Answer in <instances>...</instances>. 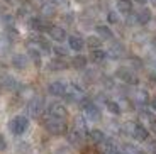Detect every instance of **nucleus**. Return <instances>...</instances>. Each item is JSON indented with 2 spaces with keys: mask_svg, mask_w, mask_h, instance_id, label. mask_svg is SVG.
I'll return each instance as SVG.
<instances>
[{
  "mask_svg": "<svg viewBox=\"0 0 156 154\" xmlns=\"http://www.w3.org/2000/svg\"><path fill=\"white\" fill-rule=\"evenodd\" d=\"M48 34H49V37L53 39V41H56V43H63V41L66 39V31L59 26H49Z\"/></svg>",
  "mask_w": 156,
  "mask_h": 154,
  "instance_id": "8",
  "label": "nucleus"
},
{
  "mask_svg": "<svg viewBox=\"0 0 156 154\" xmlns=\"http://www.w3.org/2000/svg\"><path fill=\"white\" fill-rule=\"evenodd\" d=\"M104 146H102V154H119V151H117V146L112 142V141H104Z\"/></svg>",
  "mask_w": 156,
  "mask_h": 154,
  "instance_id": "27",
  "label": "nucleus"
},
{
  "mask_svg": "<svg viewBox=\"0 0 156 154\" xmlns=\"http://www.w3.org/2000/svg\"><path fill=\"white\" fill-rule=\"evenodd\" d=\"M131 135H133L134 141H137V142H144V141H148V129L144 125H141V124H136V127H134Z\"/></svg>",
  "mask_w": 156,
  "mask_h": 154,
  "instance_id": "14",
  "label": "nucleus"
},
{
  "mask_svg": "<svg viewBox=\"0 0 156 154\" xmlns=\"http://www.w3.org/2000/svg\"><path fill=\"white\" fill-rule=\"evenodd\" d=\"M107 53V58H112V59H119V58H122L126 54V47L122 46L121 43H117V44H114L112 47H110L109 51H105Z\"/></svg>",
  "mask_w": 156,
  "mask_h": 154,
  "instance_id": "17",
  "label": "nucleus"
},
{
  "mask_svg": "<svg viewBox=\"0 0 156 154\" xmlns=\"http://www.w3.org/2000/svg\"><path fill=\"white\" fill-rule=\"evenodd\" d=\"M124 154H143V151H141V147L136 146V144L126 142L124 144Z\"/></svg>",
  "mask_w": 156,
  "mask_h": 154,
  "instance_id": "31",
  "label": "nucleus"
},
{
  "mask_svg": "<svg viewBox=\"0 0 156 154\" xmlns=\"http://www.w3.org/2000/svg\"><path fill=\"white\" fill-rule=\"evenodd\" d=\"M5 2H9V4H12V2H16V0H5Z\"/></svg>",
  "mask_w": 156,
  "mask_h": 154,
  "instance_id": "47",
  "label": "nucleus"
},
{
  "mask_svg": "<svg viewBox=\"0 0 156 154\" xmlns=\"http://www.w3.org/2000/svg\"><path fill=\"white\" fill-rule=\"evenodd\" d=\"M7 149V141H5V137L2 134H0V151H5Z\"/></svg>",
  "mask_w": 156,
  "mask_h": 154,
  "instance_id": "38",
  "label": "nucleus"
},
{
  "mask_svg": "<svg viewBox=\"0 0 156 154\" xmlns=\"http://www.w3.org/2000/svg\"><path fill=\"white\" fill-rule=\"evenodd\" d=\"M17 92L20 93V96H24V98H29V100H31L32 96H36L34 93H32V88H31V86H22V85H20Z\"/></svg>",
  "mask_w": 156,
  "mask_h": 154,
  "instance_id": "34",
  "label": "nucleus"
},
{
  "mask_svg": "<svg viewBox=\"0 0 156 154\" xmlns=\"http://www.w3.org/2000/svg\"><path fill=\"white\" fill-rule=\"evenodd\" d=\"M107 22L109 24H119V14L115 10L107 12Z\"/></svg>",
  "mask_w": 156,
  "mask_h": 154,
  "instance_id": "35",
  "label": "nucleus"
},
{
  "mask_svg": "<svg viewBox=\"0 0 156 154\" xmlns=\"http://www.w3.org/2000/svg\"><path fill=\"white\" fill-rule=\"evenodd\" d=\"M88 139L94 144H102L105 141V134L100 131V129H90L88 131Z\"/></svg>",
  "mask_w": 156,
  "mask_h": 154,
  "instance_id": "19",
  "label": "nucleus"
},
{
  "mask_svg": "<svg viewBox=\"0 0 156 154\" xmlns=\"http://www.w3.org/2000/svg\"><path fill=\"white\" fill-rule=\"evenodd\" d=\"M134 127H136V124H134V122H126L124 125H122V131H124L126 134L131 135V134H133V131H134Z\"/></svg>",
  "mask_w": 156,
  "mask_h": 154,
  "instance_id": "36",
  "label": "nucleus"
},
{
  "mask_svg": "<svg viewBox=\"0 0 156 154\" xmlns=\"http://www.w3.org/2000/svg\"><path fill=\"white\" fill-rule=\"evenodd\" d=\"M17 14H19V17L31 16V14H32V4L29 2V0H26V2H24V4L19 7V12H17Z\"/></svg>",
  "mask_w": 156,
  "mask_h": 154,
  "instance_id": "28",
  "label": "nucleus"
},
{
  "mask_svg": "<svg viewBox=\"0 0 156 154\" xmlns=\"http://www.w3.org/2000/svg\"><path fill=\"white\" fill-rule=\"evenodd\" d=\"M151 129H153V132H156V120H153V122H151Z\"/></svg>",
  "mask_w": 156,
  "mask_h": 154,
  "instance_id": "41",
  "label": "nucleus"
},
{
  "mask_svg": "<svg viewBox=\"0 0 156 154\" xmlns=\"http://www.w3.org/2000/svg\"><path fill=\"white\" fill-rule=\"evenodd\" d=\"M90 59L94 63H104L107 59V53L104 49H92L90 53Z\"/></svg>",
  "mask_w": 156,
  "mask_h": 154,
  "instance_id": "25",
  "label": "nucleus"
},
{
  "mask_svg": "<svg viewBox=\"0 0 156 154\" xmlns=\"http://www.w3.org/2000/svg\"><path fill=\"white\" fill-rule=\"evenodd\" d=\"M134 2H137V4H146L148 0H134Z\"/></svg>",
  "mask_w": 156,
  "mask_h": 154,
  "instance_id": "44",
  "label": "nucleus"
},
{
  "mask_svg": "<svg viewBox=\"0 0 156 154\" xmlns=\"http://www.w3.org/2000/svg\"><path fill=\"white\" fill-rule=\"evenodd\" d=\"M117 78H119L121 81H124V83H127V85H137L136 75L127 68H119L117 69Z\"/></svg>",
  "mask_w": 156,
  "mask_h": 154,
  "instance_id": "7",
  "label": "nucleus"
},
{
  "mask_svg": "<svg viewBox=\"0 0 156 154\" xmlns=\"http://www.w3.org/2000/svg\"><path fill=\"white\" fill-rule=\"evenodd\" d=\"M82 107H83V110H85L87 119H90V120H100V119H102L100 108H98L97 105L94 103V102H90L88 98H87V100L82 103Z\"/></svg>",
  "mask_w": 156,
  "mask_h": 154,
  "instance_id": "5",
  "label": "nucleus"
},
{
  "mask_svg": "<svg viewBox=\"0 0 156 154\" xmlns=\"http://www.w3.org/2000/svg\"><path fill=\"white\" fill-rule=\"evenodd\" d=\"M43 110H44V100L41 96H32L31 100L27 102V114L31 117L43 115Z\"/></svg>",
  "mask_w": 156,
  "mask_h": 154,
  "instance_id": "4",
  "label": "nucleus"
},
{
  "mask_svg": "<svg viewBox=\"0 0 156 154\" xmlns=\"http://www.w3.org/2000/svg\"><path fill=\"white\" fill-rule=\"evenodd\" d=\"M27 26L29 29H32V31L36 32H48V29H49V24H48V20H44L43 17H39V16H32L27 19Z\"/></svg>",
  "mask_w": 156,
  "mask_h": 154,
  "instance_id": "6",
  "label": "nucleus"
},
{
  "mask_svg": "<svg viewBox=\"0 0 156 154\" xmlns=\"http://www.w3.org/2000/svg\"><path fill=\"white\" fill-rule=\"evenodd\" d=\"M2 85L5 86L7 90H12V92H16V90H19V83H17L16 78H12L10 75H5V76H2Z\"/></svg>",
  "mask_w": 156,
  "mask_h": 154,
  "instance_id": "22",
  "label": "nucleus"
},
{
  "mask_svg": "<svg viewBox=\"0 0 156 154\" xmlns=\"http://www.w3.org/2000/svg\"><path fill=\"white\" fill-rule=\"evenodd\" d=\"M44 127L53 135H63L68 132V125L65 120L58 119V117H51V115H48V119L44 120Z\"/></svg>",
  "mask_w": 156,
  "mask_h": 154,
  "instance_id": "1",
  "label": "nucleus"
},
{
  "mask_svg": "<svg viewBox=\"0 0 156 154\" xmlns=\"http://www.w3.org/2000/svg\"><path fill=\"white\" fill-rule=\"evenodd\" d=\"M87 63H88V59H87L83 54H76V56H73V59H71V66H73L75 69H85Z\"/></svg>",
  "mask_w": 156,
  "mask_h": 154,
  "instance_id": "23",
  "label": "nucleus"
},
{
  "mask_svg": "<svg viewBox=\"0 0 156 154\" xmlns=\"http://www.w3.org/2000/svg\"><path fill=\"white\" fill-rule=\"evenodd\" d=\"M66 61L61 58H55L49 61V69L51 71H63V69H66Z\"/></svg>",
  "mask_w": 156,
  "mask_h": 154,
  "instance_id": "24",
  "label": "nucleus"
},
{
  "mask_svg": "<svg viewBox=\"0 0 156 154\" xmlns=\"http://www.w3.org/2000/svg\"><path fill=\"white\" fill-rule=\"evenodd\" d=\"M151 46H153V49L156 51V37H153V41H151Z\"/></svg>",
  "mask_w": 156,
  "mask_h": 154,
  "instance_id": "42",
  "label": "nucleus"
},
{
  "mask_svg": "<svg viewBox=\"0 0 156 154\" xmlns=\"http://www.w3.org/2000/svg\"><path fill=\"white\" fill-rule=\"evenodd\" d=\"M65 98H66L68 102H73V103H80L82 105L83 102L87 100V95L85 92H83L82 88L78 85H75V83H70V85H66V90H65Z\"/></svg>",
  "mask_w": 156,
  "mask_h": 154,
  "instance_id": "2",
  "label": "nucleus"
},
{
  "mask_svg": "<svg viewBox=\"0 0 156 154\" xmlns=\"http://www.w3.org/2000/svg\"><path fill=\"white\" fill-rule=\"evenodd\" d=\"M148 100H149V95L146 90H139V92L136 93V102L139 105H148Z\"/></svg>",
  "mask_w": 156,
  "mask_h": 154,
  "instance_id": "32",
  "label": "nucleus"
},
{
  "mask_svg": "<svg viewBox=\"0 0 156 154\" xmlns=\"http://www.w3.org/2000/svg\"><path fill=\"white\" fill-rule=\"evenodd\" d=\"M85 44L90 47V49H100L102 46V39L98 37V36H88L85 41Z\"/></svg>",
  "mask_w": 156,
  "mask_h": 154,
  "instance_id": "26",
  "label": "nucleus"
},
{
  "mask_svg": "<svg viewBox=\"0 0 156 154\" xmlns=\"http://www.w3.org/2000/svg\"><path fill=\"white\" fill-rule=\"evenodd\" d=\"M149 2H151V4H153V5H154V7H156V0H149Z\"/></svg>",
  "mask_w": 156,
  "mask_h": 154,
  "instance_id": "46",
  "label": "nucleus"
},
{
  "mask_svg": "<svg viewBox=\"0 0 156 154\" xmlns=\"http://www.w3.org/2000/svg\"><path fill=\"white\" fill-rule=\"evenodd\" d=\"M53 2H55V5H56V4H65L66 0H53Z\"/></svg>",
  "mask_w": 156,
  "mask_h": 154,
  "instance_id": "43",
  "label": "nucleus"
},
{
  "mask_svg": "<svg viewBox=\"0 0 156 154\" xmlns=\"http://www.w3.org/2000/svg\"><path fill=\"white\" fill-rule=\"evenodd\" d=\"M41 51L37 49V47H32V46H29L27 47V58H29V61H32L36 66H41Z\"/></svg>",
  "mask_w": 156,
  "mask_h": 154,
  "instance_id": "21",
  "label": "nucleus"
},
{
  "mask_svg": "<svg viewBox=\"0 0 156 154\" xmlns=\"http://www.w3.org/2000/svg\"><path fill=\"white\" fill-rule=\"evenodd\" d=\"M153 65H154V69H156V59H154V61H153Z\"/></svg>",
  "mask_w": 156,
  "mask_h": 154,
  "instance_id": "48",
  "label": "nucleus"
},
{
  "mask_svg": "<svg viewBox=\"0 0 156 154\" xmlns=\"http://www.w3.org/2000/svg\"><path fill=\"white\" fill-rule=\"evenodd\" d=\"M9 129L14 135H22L29 129V119L24 115H17L9 122Z\"/></svg>",
  "mask_w": 156,
  "mask_h": 154,
  "instance_id": "3",
  "label": "nucleus"
},
{
  "mask_svg": "<svg viewBox=\"0 0 156 154\" xmlns=\"http://www.w3.org/2000/svg\"><path fill=\"white\" fill-rule=\"evenodd\" d=\"M29 65V58L26 54H14L12 56V66L16 69H26Z\"/></svg>",
  "mask_w": 156,
  "mask_h": 154,
  "instance_id": "16",
  "label": "nucleus"
},
{
  "mask_svg": "<svg viewBox=\"0 0 156 154\" xmlns=\"http://www.w3.org/2000/svg\"><path fill=\"white\" fill-rule=\"evenodd\" d=\"M151 107H153V110L156 112V96H154V98L151 100Z\"/></svg>",
  "mask_w": 156,
  "mask_h": 154,
  "instance_id": "40",
  "label": "nucleus"
},
{
  "mask_svg": "<svg viewBox=\"0 0 156 154\" xmlns=\"http://www.w3.org/2000/svg\"><path fill=\"white\" fill-rule=\"evenodd\" d=\"M39 14H41L39 17H43L44 20L51 19V17L56 14V5L53 4V2H44V4L41 5V9H39Z\"/></svg>",
  "mask_w": 156,
  "mask_h": 154,
  "instance_id": "10",
  "label": "nucleus"
},
{
  "mask_svg": "<svg viewBox=\"0 0 156 154\" xmlns=\"http://www.w3.org/2000/svg\"><path fill=\"white\" fill-rule=\"evenodd\" d=\"M82 141H83V135H80L78 132H75V131L68 132V142H70L71 146H80Z\"/></svg>",
  "mask_w": 156,
  "mask_h": 154,
  "instance_id": "30",
  "label": "nucleus"
},
{
  "mask_svg": "<svg viewBox=\"0 0 156 154\" xmlns=\"http://www.w3.org/2000/svg\"><path fill=\"white\" fill-rule=\"evenodd\" d=\"M133 12V2L131 0H117V14L129 16Z\"/></svg>",
  "mask_w": 156,
  "mask_h": 154,
  "instance_id": "20",
  "label": "nucleus"
},
{
  "mask_svg": "<svg viewBox=\"0 0 156 154\" xmlns=\"http://www.w3.org/2000/svg\"><path fill=\"white\" fill-rule=\"evenodd\" d=\"M63 20L68 22V24H71L73 22V14H65V16H63Z\"/></svg>",
  "mask_w": 156,
  "mask_h": 154,
  "instance_id": "39",
  "label": "nucleus"
},
{
  "mask_svg": "<svg viewBox=\"0 0 156 154\" xmlns=\"http://www.w3.org/2000/svg\"><path fill=\"white\" fill-rule=\"evenodd\" d=\"M51 51H53V54H55L56 58H61L65 59L68 56V51L66 47H63V46H55V47H51Z\"/></svg>",
  "mask_w": 156,
  "mask_h": 154,
  "instance_id": "33",
  "label": "nucleus"
},
{
  "mask_svg": "<svg viewBox=\"0 0 156 154\" xmlns=\"http://www.w3.org/2000/svg\"><path fill=\"white\" fill-rule=\"evenodd\" d=\"M68 46H70V49L80 53V51L85 47V41H83V37H80V36H70V37H68Z\"/></svg>",
  "mask_w": 156,
  "mask_h": 154,
  "instance_id": "18",
  "label": "nucleus"
},
{
  "mask_svg": "<svg viewBox=\"0 0 156 154\" xmlns=\"http://www.w3.org/2000/svg\"><path fill=\"white\" fill-rule=\"evenodd\" d=\"M48 112H49L51 117H58V119H63V120L66 119V115H68L66 107L61 105V103H51L49 107H48Z\"/></svg>",
  "mask_w": 156,
  "mask_h": 154,
  "instance_id": "9",
  "label": "nucleus"
},
{
  "mask_svg": "<svg viewBox=\"0 0 156 154\" xmlns=\"http://www.w3.org/2000/svg\"><path fill=\"white\" fill-rule=\"evenodd\" d=\"M78 4H87V2H88V0H76Z\"/></svg>",
  "mask_w": 156,
  "mask_h": 154,
  "instance_id": "45",
  "label": "nucleus"
},
{
  "mask_svg": "<svg viewBox=\"0 0 156 154\" xmlns=\"http://www.w3.org/2000/svg\"><path fill=\"white\" fill-rule=\"evenodd\" d=\"M151 19H153V14H151L149 9H141L136 14V22L139 24V26H148V24L151 22Z\"/></svg>",
  "mask_w": 156,
  "mask_h": 154,
  "instance_id": "15",
  "label": "nucleus"
},
{
  "mask_svg": "<svg viewBox=\"0 0 156 154\" xmlns=\"http://www.w3.org/2000/svg\"><path fill=\"white\" fill-rule=\"evenodd\" d=\"M129 65L133 66V68L139 69L141 66H143V63H141V59H139V58H129Z\"/></svg>",
  "mask_w": 156,
  "mask_h": 154,
  "instance_id": "37",
  "label": "nucleus"
},
{
  "mask_svg": "<svg viewBox=\"0 0 156 154\" xmlns=\"http://www.w3.org/2000/svg\"><path fill=\"white\" fill-rule=\"evenodd\" d=\"M73 131L78 132L80 135H83V137H85V134H88V125H87L85 117L78 115L76 119H75V122H73Z\"/></svg>",
  "mask_w": 156,
  "mask_h": 154,
  "instance_id": "12",
  "label": "nucleus"
},
{
  "mask_svg": "<svg viewBox=\"0 0 156 154\" xmlns=\"http://www.w3.org/2000/svg\"><path fill=\"white\" fill-rule=\"evenodd\" d=\"M95 32H97V36L100 39H104V41H112L114 39L112 29H110L109 26H105V24H98V26L95 27Z\"/></svg>",
  "mask_w": 156,
  "mask_h": 154,
  "instance_id": "11",
  "label": "nucleus"
},
{
  "mask_svg": "<svg viewBox=\"0 0 156 154\" xmlns=\"http://www.w3.org/2000/svg\"><path fill=\"white\" fill-rule=\"evenodd\" d=\"M105 107L112 115H119V114L122 112L121 110V103H117V102H114V100H105Z\"/></svg>",
  "mask_w": 156,
  "mask_h": 154,
  "instance_id": "29",
  "label": "nucleus"
},
{
  "mask_svg": "<svg viewBox=\"0 0 156 154\" xmlns=\"http://www.w3.org/2000/svg\"><path fill=\"white\" fill-rule=\"evenodd\" d=\"M65 90H66V85L63 81H53L48 85V92L53 96H63L65 95Z\"/></svg>",
  "mask_w": 156,
  "mask_h": 154,
  "instance_id": "13",
  "label": "nucleus"
}]
</instances>
